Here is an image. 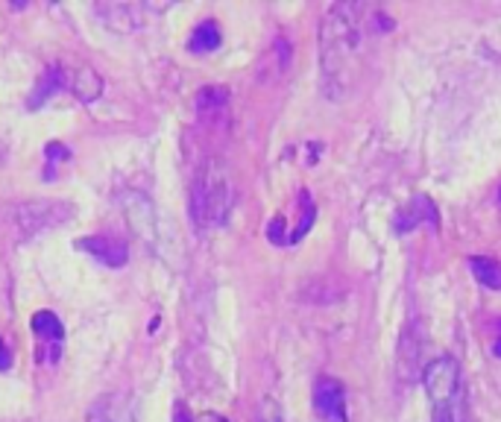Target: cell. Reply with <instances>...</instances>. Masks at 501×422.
Here are the masks:
<instances>
[{
	"label": "cell",
	"mask_w": 501,
	"mask_h": 422,
	"mask_svg": "<svg viewBox=\"0 0 501 422\" xmlns=\"http://www.w3.org/2000/svg\"><path fill=\"white\" fill-rule=\"evenodd\" d=\"M361 42H364V6L334 4L320 27V71L323 94L329 100L349 98L361 74Z\"/></svg>",
	"instance_id": "obj_1"
},
{
	"label": "cell",
	"mask_w": 501,
	"mask_h": 422,
	"mask_svg": "<svg viewBox=\"0 0 501 422\" xmlns=\"http://www.w3.org/2000/svg\"><path fill=\"white\" fill-rule=\"evenodd\" d=\"M232 179H229L226 165L220 159H208L191 188V215H194L197 226L215 229L223 223L232 208Z\"/></svg>",
	"instance_id": "obj_2"
},
{
	"label": "cell",
	"mask_w": 501,
	"mask_h": 422,
	"mask_svg": "<svg viewBox=\"0 0 501 422\" xmlns=\"http://www.w3.org/2000/svg\"><path fill=\"white\" fill-rule=\"evenodd\" d=\"M426 390L431 399V422H469L460 363L449 355L426 367Z\"/></svg>",
	"instance_id": "obj_3"
},
{
	"label": "cell",
	"mask_w": 501,
	"mask_h": 422,
	"mask_svg": "<svg viewBox=\"0 0 501 422\" xmlns=\"http://www.w3.org/2000/svg\"><path fill=\"white\" fill-rule=\"evenodd\" d=\"M74 208L67 203H59V199H44V203H27L18 208V226H21L24 238L38 235L42 229H53L71 220Z\"/></svg>",
	"instance_id": "obj_4"
},
{
	"label": "cell",
	"mask_w": 501,
	"mask_h": 422,
	"mask_svg": "<svg viewBox=\"0 0 501 422\" xmlns=\"http://www.w3.org/2000/svg\"><path fill=\"white\" fill-rule=\"evenodd\" d=\"M314 410L323 422H349V414H346V390L341 381L332 376L317 379Z\"/></svg>",
	"instance_id": "obj_5"
},
{
	"label": "cell",
	"mask_w": 501,
	"mask_h": 422,
	"mask_svg": "<svg viewBox=\"0 0 501 422\" xmlns=\"http://www.w3.org/2000/svg\"><path fill=\"white\" fill-rule=\"evenodd\" d=\"M33 332L38 338V347H42V355L38 361L44 363H56L62 358V343H65V325L53 311H35L33 314Z\"/></svg>",
	"instance_id": "obj_6"
},
{
	"label": "cell",
	"mask_w": 501,
	"mask_h": 422,
	"mask_svg": "<svg viewBox=\"0 0 501 422\" xmlns=\"http://www.w3.org/2000/svg\"><path fill=\"white\" fill-rule=\"evenodd\" d=\"M76 249H82V253H89L91 258H98V262L106 267H127V262H129L127 241H123V238H114V235L82 238V241H76Z\"/></svg>",
	"instance_id": "obj_7"
},
{
	"label": "cell",
	"mask_w": 501,
	"mask_h": 422,
	"mask_svg": "<svg viewBox=\"0 0 501 422\" xmlns=\"http://www.w3.org/2000/svg\"><path fill=\"white\" fill-rule=\"evenodd\" d=\"M121 206L127 211L129 226L144 238V241L153 244V238H156V211H153L150 199L138 194V191H127V194H121Z\"/></svg>",
	"instance_id": "obj_8"
},
{
	"label": "cell",
	"mask_w": 501,
	"mask_h": 422,
	"mask_svg": "<svg viewBox=\"0 0 501 422\" xmlns=\"http://www.w3.org/2000/svg\"><path fill=\"white\" fill-rule=\"evenodd\" d=\"M71 85V76H67V71L62 68V65H51V68H44V74L38 76V82H35V89L30 91V98H27V106L35 112V109H42V106L53 98L56 91H62Z\"/></svg>",
	"instance_id": "obj_9"
},
{
	"label": "cell",
	"mask_w": 501,
	"mask_h": 422,
	"mask_svg": "<svg viewBox=\"0 0 501 422\" xmlns=\"http://www.w3.org/2000/svg\"><path fill=\"white\" fill-rule=\"evenodd\" d=\"M89 422H135L132 399L127 396H103L89 410Z\"/></svg>",
	"instance_id": "obj_10"
},
{
	"label": "cell",
	"mask_w": 501,
	"mask_h": 422,
	"mask_svg": "<svg viewBox=\"0 0 501 422\" xmlns=\"http://www.w3.org/2000/svg\"><path fill=\"white\" fill-rule=\"evenodd\" d=\"M71 91L76 94V100L94 103V100H98L100 94H103V80H100V74L91 71V68L74 71V76H71Z\"/></svg>",
	"instance_id": "obj_11"
},
{
	"label": "cell",
	"mask_w": 501,
	"mask_h": 422,
	"mask_svg": "<svg viewBox=\"0 0 501 422\" xmlns=\"http://www.w3.org/2000/svg\"><path fill=\"white\" fill-rule=\"evenodd\" d=\"M220 47V27L215 21H202L194 27V33L188 38L191 53H215Z\"/></svg>",
	"instance_id": "obj_12"
},
{
	"label": "cell",
	"mask_w": 501,
	"mask_h": 422,
	"mask_svg": "<svg viewBox=\"0 0 501 422\" xmlns=\"http://www.w3.org/2000/svg\"><path fill=\"white\" fill-rule=\"evenodd\" d=\"M469 267L475 273V279L489 287V291H501V264L496 258H487V255H472L469 258Z\"/></svg>",
	"instance_id": "obj_13"
},
{
	"label": "cell",
	"mask_w": 501,
	"mask_h": 422,
	"mask_svg": "<svg viewBox=\"0 0 501 422\" xmlns=\"http://www.w3.org/2000/svg\"><path fill=\"white\" fill-rule=\"evenodd\" d=\"M65 161H71V150L65 147L59 141H51L44 147V179L53 182L56 179V170H59Z\"/></svg>",
	"instance_id": "obj_14"
},
{
	"label": "cell",
	"mask_w": 501,
	"mask_h": 422,
	"mask_svg": "<svg viewBox=\"0 0 501 422\" xmlns=\"http://www.w3.org/2000/svg\"><path fill=\"white\" fill-rule=\"evenodd\" d=\"M226 89H202L197 98V109L200 112H215L220 106H226Z\"/></svg>",
	"instance_id": "obj_15"
},
{
	"label": "cell",
	"mask_w": 501,
	"mask_h": 422,
	"mask_svg": "<svg viewBox=\"0 0 501 422\" xmlns=\"http://www.w3.org/2000/svg\"><path fill=\"white\" fill-rule=\"evenodd\" d=\"M9 367H12V352H9L4 338H0V372H6Z\"/></svg>",
	"instance_id": "obj_16"
},
{
	"label": "cell",
	"mask_w": 501,
	"mask_h": 422,
	"mask_svg": "<svg viewBox=\"0 0 501 422\" xmlns=\"http://www.w3.org/2000/svg\"><path fill=\"white\" fill-rule=\"evenodd\" d=\"M197 422H226L223 417H220V414H202Z\"/></svg>",
	"instance_id": "obj_17"
},
{
	"label": "cell",
	"mask_w": 501,
	"mask_h": 422,
	"mask_svg": "<svg viewBox=\"0 0 501 422\" xmlns=\"http://www.w3.org/2000/svg\"><path fill=\"white\" fill-rule=\"evenodd\" d=\"M496 355H498V358H501V343H496Z\"/></svg>",
	"instance_id": "obj_18"
}]
</instances>
